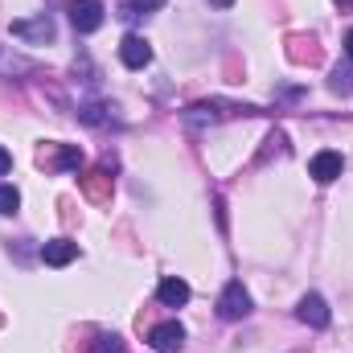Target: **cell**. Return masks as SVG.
I'll return each instance as SVG.
<instances>
[{
  "label": "cell",
  "instance_id": "1",
  "mask_svg": "<svg viewBox=\"0 0 353 353\" xmlns=\"http://www.w3.org/2000/svg\"><path fill=\"white\" fill-rule=\"evenodd\" d=\"M247 312H251V296H247V288L239 279H230L222 288V296H218V316L222 321H243Z\"/></svg>",
  "mask_w": 353,
  "mask_h": 353
},
{
  "label": "cell",
  "instance_id": "2",
  "mask_svg": "<svg viewBox=\"0 0 353 353\" xmlns=\"http://www.w3.org/2000/svg\"><path fill=\"white\" fill-rule=\"evenodd\" d=\"M103 21H107V8H103L99 0H70V25H74L79 33L103 29Z\"/></svg>",
  "mask_w": 353,
  "mask_h": 353
},
{
  "label": "cell",
  "instance_id": "3",
  "mask_svg": "<svg viewBox=\"0 0 353 353\" xmlns=\"http://www.w3.org/2000/svg\"><path fill=\"white\" fill-rule=\"evenodd\" d=\"M119 62H123L128 70H144V66L152 62V46H148L140 33H128V37L119 41Z\"/></svg>",
  "mask_w": 353,
  "mask_h": 353
},
{
  "label": "cell",
  "instance_id": "4",
  "mask_svg": "<svg viewBox=\"0 0 353 353\" xmlns=\"http://www.w3.org/2000/svg\"><path fill=\"white\" fill-rule=\"evenodd\" d=\"M12 37H25V41H54V21H50V12H37V17H29V21H12Z\"/></svg>",
  "mask_w": 353,
  "mask_h": 353
},
{
  "label": "cell",
  "instance_id": "5",
  "mask_svg": "<svg viewBox=\"0 0 353 353\" xmlns=\"http://www.w3.org/2000/svg\"><path fill=\"white\" fill-rule=\"evenodd\" d=\"M345 173V161H341V152H316L312 161H308V176L312 181H321V185H329V181H337V176Z\"/></svg>",
  "mask_w": 353,
  "mask_h": 353
},
{
  "label": "cell",
  "instance_id": "6",
  "mask_svg": "<svg viewBox=\"0 0 353 353\" xmlns=\"http://www.w3.org/2000/svg\"><path fill=\"white\" fill-rule=\"evenodd\" d=\"M148 345L157 353H176L185 345V329H181L176 321H165V325H157V329L148 333Z\"/></svg>",
  "mask_w": 353,
  "mask_h": 353
},
{
  "label": "cell",
  "instance_id": "7",
  "mask_svg": "<svg viewBox=\"0 0 353 353\" xmlns=\"http://www.w3.org/2000/svg\"><path fill=\"white\" fill-rule=\"evenodd\" d=\"M296 316L308 325V329H325L329 325V304L316 296V292H308L304 300H300V308H296Z\"/></svg>",
  "mask_w": 353,
  "mask_h": 353
},
{
  "label": "cell",
  "instance_id": "8",
  "mask_svg": "<svg viewBox=\"0 0 353 353\" xmlns=\"http://www.w3.org/2000/svg\"><path fill=\"white\" fill-rule=\"evenodd\" d=\"M41 259L50 267H66L79 259V243H70V239H50L46 247H41Z\"/></svg>",
  "mask_w": 353,
  "mask_h": 353
},
{
  "label": "cell",
  "instance_id": "9",
  "mask_svg": "<svg viewBox=\"0 0 353 353\" xmlns=\"http://www.w3.org/2000/svg\"><path fill=\"white\" fill-rule=\"evenodd\" d=\"M157 296H161V304L181 308V304H189V283H185L181 275H165V279H161V288H157Z\"/></svg>",
  "mask_w": 353,
  "mask_h": 353
},
{
  "label": "cell",
  "instance_id": "10",
  "mask_svg": "<svg viewBox=\"0 0 353 353\" xmlns=\"http://www.w3.org/2000/svg\"><path fill=\"white\" fill-rule=\"evenodd\" d=\"M41 165H46V169H79V165H83V152L70 148V144H58V148L41 152Z\"/></svg>",
  "mask_w": 353,
  "mask_h": 353
},
{
  "label": "cell",
  "instance_id": "11",
  "mask_svg": "<svg viewBox=\"0 0 353 353\" xmlns=\"http://www.w3.org/2000/svg\"><path fill=\"white\" fill-rule=\"evenodd\" d=\"M329 87L337 90V94H353V66H337L333 79H329Z\"/></svg>",
  "mask_w": 353,
  "mask_h": 353
},
{
  "label": "cell",
  "instance_id": "12",
  "mask_svg": "<svg viewBox=\"0 0 353 353\" xmlns=\"http://www.w3.org/2000/svg\"><path fill=\"white\" fill-rule=\"evenodd\" d=\"M21 210V193L12 185H0V214H17Z\"/></svg>",
  "mask_w": 353,
  "mask_h": 353
},
{
  "label": "cell",
  "instance_id": "13",
  "mask_svg": "<svg viewBox=\"0 0 353 353\" xmlns=\"http://www.w3.org/2000/svg\"><path fill=\"white\" fill-rule=\"evenodd\" d=\"M94 353H128V345H123V337H99V345H94Z\"/></svg>",
  "mask_w": 353,
  "mask_h": 353
},
{
  "label": "cell",
  "instance_id": "14",
  "mask_svg": "<svg viewBox=\"0 0 353 353\" xmlns=\"http://www.w3.org/2000/svg\"><path fill=\"white\" fill-rule=\"evenodd\" d=\"M103 176H107V173H90V176H87V193L94 197V201H103V197H107V185H103Z\"/></svg>",
  "mask_w": 353,
  "mask_h": 353
},
{
  "label": "cell",
  "instance_id": "15",
  "mask_svg": "<svg viewBox=\"0 0 353 353\" xmlns=\"http://www.w3.org/2000/svg\"><path fill=\"white\" fill-rule=\"evenodd\" d=\"M132 8H144V12H157V8H165V0H132Z\"/></svg>",
  "mask_w": 353,
  "mask_h": 353
},
{
  "label": "cell",
  "instance_id": "16",
  "mask_svg": "<svg viewBox=\"0 0 353 353\" xmlns=\"http://www.w3.org/2000/svg\"><path fill=\"white\" fill-rule=\"evenodd\" d=\"M8 169H12V157H8V148H4V144H0V176L8 173Z\"/></svg>",
  "mask_w": 353,
  "mask_h": 353
},
{
  "label": "cell",
  "instance_id": "17",
  "mask_svg": "<svg viewBox=\"0 0 353 353\" xmlns=\"http://www.w3.org/2000/svg\"><path fill=\"white\" fill-rule=\"evenodd\" d=\"M345 58H350V62H353V29H350V33H345Z\"/></svg>",
  "mask_w": 353,
  "mask_h": 353
},
{
  "label": "cell",
  "instance_id": "18",
  "mask_svg": "<svg viewBox=\"0 0 353 353\" xmlns=\"http://www.w3.org/2000/svg\"><path fill=\"white\" fill-rule=\"evenodd\" d=\"M210 4H214V8H230L234 0H210Z\"/></svg>",
  "mask_w": 353,
  "mask_h": 353
},
{
  "label": "cell",
  "instance_id": "19",
  "mask_svg": "<svg viewBox=\"0 0 353 353\" xmlns=\"http://www.w3.org/2000/svg\"><path fill=\"white\" fill-rule=\"evenodd\" d=\"M333 4H341V8H350V4H353V0H333Z\"/></svg>",
  "mask_w": 353,
  "mask_h": 353
}]
</instances>
